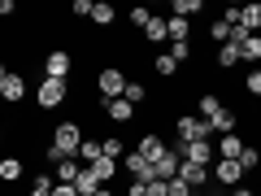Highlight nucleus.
Masks as SVG:
<instances>
[{"mask_svg":"<svg viewBox=\"0 0 261 196\" xmlns=\"http://www.w3.org/2000/svg\"><path fill=\"white\" fill-rule=\"evenodd\" d=\"M35 101H39V109H61V105L70 101V83H65V79H44L39 92H35Z\"/></svg>","mask_w":261,"mask_h":196,"instance_id":"obj_3","label":"nucleus"},{"mask_svg":"<svg viewBox=\"0 0 261 196\" xmlns=\"http://www.w3.org/2000/svg\"><path fill=\"white\" fill-rule=\"evenodd\" d=\"M83 140H87V135H83L79 122H57V127H53V144L44 149V161H48V166H61L65 157H79Z\"/></svg>","mask_w":261,"mask_h":196,"instance_id":"obj_1","label":"nucleus"},{"mask_svg":"<svg viewBox=\"0 0 261 196\" xmlns=\"http://www.w3.org/2000/svg\"><path fill=\"white\" fill-rule=\"evenodd\" d=\"M126 83H130V79L122 75L118 65L100 70V79H96V87H100V101H118V96H126Z\"/></svg>","mask_w":261,"mask_h":196,"instance_id":"obj_5","label":"nucleus"},{"mask_svg":"<svg viewBox=\"0 0 261 196\" xmlns=\"http://www.w3.org/2000/svg\"><path fill=\"white\" fill-rule=\"evenodd\" d=\"M126 101L135 105V109H140V105L148 101V87H144V83H126Z\"/></svg>","mask_w":261,"mask_h":196,"instance_id":"obj_29","label":"nucleus"},{"mask_svg":"<svg viewBox=\"0 0 261 196\" xmlns=\"http://www.w3.org/2000/svg\"><path fill=\"white\" fill-rule=\"evenodd\" d=\"M44 79H65V83H70V70H74V57L65 53V48H48L44 53Z\"/></svg>","mask_w":261,"mask_h":196,"instance_id":"obj_4","label":"nucleus"},{"mask_svg":"<svg viewBox=\"0 0 261 196\" xmlns=\"http://www.w3.org/2000/svg\"><path fill=\"white\" fill-rule=\"evenodd\" d=\"M126 196H148V183H135V179H130V183H126Z\"/></svg>","mask_w":261,"mask_h":196,"instance_id":"obj_36","label":"nucleus"},{"mask_svg":"<svg viewBox=\"0 0 261 196\" xmlns=\"http://www.w3.org/2000/svg\"><path fill=\"white\" fill-rule=\"evenodd\" d=\"M83 161H79V157H65L61 161V166H53V175H57V183H79V175H83Z\"/></svg>","mask_w":261,"mask_h":196,"instance_id":"obj_14","label":"nucleus"},{"mask_svg":"<svg viewBox=\"0 0 261 196\" xmlns=\"http://www.w3.org/2000/svg\"><path fill=\"white\" fill-rule=\"evenodd\" d=\"M178 179H183L187 187H205L209 179H214V170H209V166H196V161H183V166H178Z\"/></svg>","mask_w":261,"mask_h":196,"instance_id":"obj_11","label":"nucleus"},{"mask_svg":"<svg viewBox=\"0 0 261 196\" xmlns=\"http://www.w3.org/2000/svg\"><path fill=\"white\" fill-rule=\"evenodd\" d=\"M244 149H248V144H244L240 135H222V140H218V157H235V161H240Z\"/></svg>","mask_w":261,"mask_h":196,"instance_id":"obj_17","label":"nucleus"},{"mask_svg":"<svg viewBox=\"0 0 261 196\" xmlns=\"http://www.w3.org/2000/svg\"><path fill=\"white\" fill-rule=\"evenodd\" d=\"M105 118H113V122H135V105H130L126 96H118V101H105Z\"/></svg>","mask_w":261,"mask_h":196,"instance_id":"obj_13","label":"nucleus"},{"mask_svg":"<svg viewBox=\"0 0 261 196\" xmlns=\"http://www.w3.org/2000/svg\"><path fill=\"white\" fill-rule=\"evenodd\" d=\"M174 131H178V144H196V140H209V135H214V127H209L205 118H192V113H178Z\"/></svg>","mask_w":261,"mask_h":196,"instance_id":"obj_2","label":"nucleus"},{"mask_svg":"<svg viewBox=\"0 0 261 196\" xmlns=\"http://www.w3.org/2000/svg\"><path fill=\"white\" fill-rule=\"evenodd\" d=\"M152 75H157V79H174L178 75V61L170 53H157V57H152Z\"/></svg>","mask_w":261,"mask_h":196,"instance_id":"obj_18","label":"nucleus"},{"mask_svg":"<svg viewBox=\"0 0 261 196\" xmlns=\"http://www.w3.org/2000/svg\"><path fill=\"white\" fill-rule=\"evenodd\" d=\"M231 22H226V18H214V22H209V39H214V44L218 48H222V44H231Z\"/></svg>","mask_w":261,"mask_h":196,"instance_id":"obj_21","label":"nucleus"},{"mask_svg":"<svg viewBox=\"0 0 261 196\" xmlns=\"http://www.w3.org/2000/svg\"><path fill=\"white\" fill-rule=\"evenodd\" d=\"M170 9H174V18H192V13H200V9H205V0H174Z\"/></svg>","mask_w":261,"mask_h":196,"instance_id":"obj_26","label":"nucleus"},{"mask_svg":"<svg viewBox=\"0 0 261 196\" xmlns=\"http://www.w3.org/2000/svg\"><path fill=\"white\" fill-rule=\"evenodd\" d=\"M96 27H113V5H105V0H96V13H92Z\"/></svg>","mask_w":261,"mask_h":196,"instance_id":"obj_28","label":"nucleus"},{"mask_svg":"<svg viewBox=\"0 0 261 196\" xmlns=\"http://www.w3.org/2000/svg\"><path fill=\"white\" fill-rule=\"evenodd\" d=\"M240 27L257 35V31H261V5H244V22H240Z\"/></svg>","mask_w":261,"mask_h":196,"instance_id":"obj_24","label":"nucleus"},{"mask_svg":"<svg viewBox=\"0 0 261 196\" xmlns=\"http://www.w3.org/2000/svg\"><path fill=\"white\" fill-rule=\"evenodd\" d=\"M0 96L9 105H18L22 96H27V83H22V75H13V70H0Z\"/></svg>","mask_w":261,"mask_h":196,"instance_id":"obj_10","label":"nucleus"},{"mask_svg":"<svg viewBox=\"0 0 261 196\" xmlns=\"http://www.w3.org/2000/svg\"><path fill=\"white\" fill-rule=\"evenodd\" d=\"M244 175H248V170H244L235 157H218L214 161V183H222V187H240Z\"/></svg>","mask_w":261,"mask_h":196,"instance_id":"obj_6","label":"nucleus"},{"mask_svg":"<svg viewBox=\"0 0 261 196\" xmlns=\"http://www.w3.org/2000/svg\"><path fill=\"white\" fill-rule=\"evenodd\" d=\"M53 196H79V187H74V183H57Z\"/></svg>","mask_w":261,"mask_h":196,"instance_id":"obj_37","label":"nucleus"},{"mask_svg":"<svg viewBox=\"0 0 261 196\" xmlns=\"http://www.w3.org/2000/svg\"><path fill=\"white\" fill-rule=\"evenodd\" d=\"M170 196H196V187H187L183 179H170Z\"/></svg>","mask_w":261,"mask_h":196,"instance_id":"obj_35","label":"nucleus"},{"mask_svg":"<svg viewBox=\"0 0 261 196\" xmlns=\"http://www.w3.org/2000/svg\"><path fill=\"white\" fill-rule=\"evenodd\" d=\"M122 153H126V149H122V140H118V135H105V157H113V161H118Z\"/></svg>","mask_w":261,"mask_h":196,"instance_id":"obj_32","label":"nucleus"},{"mask_svg":"<svg viewBox=\"0 0 261 196\" xmlns=\"http://www.w3.org/2000/svg\"><path fill=\"white\" fill-rule=\"evenodd\" d=\"M240 166H244V170H257V166H261V149H252V144H248L244 157H240Z\"/></svg>","mask_w":261,"mask_h":196,"instance_id":"obj_31","label":"nucleus"},{"mask_svg":"<svg viewBox=\"0 0 261 196\" xmlns=\"http://www.w3.org/2000/svg\"><path fill=\"white\" fill-rule=\"evenodd\" d=\"M231 196H252V187H231Z\"/></svg>","mask_w":261,"mask_h":196,"instance_id":"obj_38","label":"nucleus"},{"mask_svg":"<svg viewBox=\"0 0 261 196\" xmlns=\"http://www.w3.org/2000/svg\"><path fill=\"white\" fill-rule=\"evenodd\" d=\"M214 65H218V70H235V65H240V48H235V44H222V48L214 53Z\"/></svg>","mask_w":261,"mask_h":196,"instance_id":"obj_19","label":"nucleus"},{"mask_svg":"<svg viewBox=\"0 0 261 196\" xmlns=\"http://www.w3.org/2000/svg\"><path fill=\"white\" fill-rule=\"evenodd\" d=\"M166 53H170V57H174V61H178V65H183V61H192V44H170V48H166Z\"/></svg>","mask_w":261,"mask_h":196,"instance_id":"obj_34","label":"nucleus"},{"mask_svg":"<svg viewBox=\"0 0 261 196\" xmlns=\"http://www.w3.org/2000/svg\"><path fill=\"white\" fill-rule=\"evenodd\" d=\"M100 157H105V140H83V149H79V161H83V166H96Z\"/></svg>","mask_w":261,"mask_h":196,"instance_id":"obj_20","label":"nucleus"},{"mask_svg":"<svg viewBox=\"0 0 261 196\" xmlns=\"http://www.w3.org/2000/svg\"><path fill=\"white\" fill-rule=\"evenodd\" d=\"M240 61H252V65H257V61H261V35H252V39H248V44H244V48H240Z\"/></svg>","mask_w":261,"mask_h":196,"instance_id":"obj_27","label":"nucleus"},{"mask_svg":"<svg viewBox=\"0 0 261 196\" xmlns=\"http://www.w3.org/2000/svg\"><path fill=\"white\" fill-rule=\"evenodd\" d=\"M244 92H248V96H261V65H257V70H248V79H244Z\"/></svg>","mask_w":261,"mask_h":196,"instance_id":"obj_30","label":"nucleus"},{"mask_svg":"<svg viewBox=\"0 0 261 196\" xmlns=\"http://www.w3.org/2000/svg\"><path fill=\"white\" fill-rule=\"evenodd\" d=\"M148 22H152V9H144V5H140V9H130V27H148Z\"/></svg>","mask_w":261,"mask_h":196,"instance_id":"obj_33","label":"nucleus"},{"mask_svg":"<svg viewBox=\"0 0 261 196\" xmlns=\"http://www.w3.org/2000/svg\"><path fill=\"white\" fill-rule=\"evenodd\" d=\"M87 170H92V175L100 179V187H109L113 179H118V161H113V157H100L96 166H87Z\"/></svg>","mask_w":261,"mask_h":196,"instance_id":"obj_15","label":"nucleus"},{"mask_svg":"<svg viewBox=\"0 0 261 196\" xmlns=\"http://www.w3.org/2000/svg\"><path fill=\"white\" fill-rule=\"evenodd\" d=\"M135 153H144V157H148L152 166H157V161H161V157L170 153V144L161 140L157 131H144V135H140V144H135Z\"/></svg>","mask_w":261,"mask_h":196,"instance_id":"obj_8","label":"nucleus"},{"mask_svg":"<svg viewBox=\"0 0 261 196\" xmlns=\"http://www.w3.org/2000/svg\"><path fill=\"white\" fill-rule=\"evenodd\" d=\"M0 179H5V183H18L22 179V157H5L0 161Z\"/></svg>","mask_w":261,"mask_h":196,"instance_id":"obj_22","label":"nucleus"},{"mask_svg":"<svg viewBox=\"0 0 261 196\" xmlns=\"http://www.w3.org/2000/svg\"><path fill=\"white\" fill-rule=\"evenodd\" d=\"M178 149H183V161H196V166H209V170H214V161H218V149H214V140L178 144Z\"/></svg>","mask_w":261,"mask_h":196,"instance_id":"obj_7","label":"nucleus"},{"mask_svg":"<svg viewBox=\"0 0 261 196\" xmlns=\"http://www.w3.org/2000/svg\"><path fill=\"white\" fill-rule=\"evenodd\" d=\"M74 187H79V196H96V192H100V179H96L92 170H83V175H79V183H74Z\"/></svg>","mask_w":261,"mask_h":196,"instance_id":"obj_25","label":"nucleus"},{"mask_svg":"<svg viewBox=\"0 0 261 196\" xmlns=\"http://www.w3.org/2000/svg\"><path fill=\"white\" fill-rule=\"evenodd\" d=\"M57 192V175H35V183H31V196H53Z\"/></svg>","mask_w":261,"mask_h":196,"instance_id":"obj_23","label":"nucleus"},{"mask_svg":"<svg viewBox=\"0 0 261 196\" xmlns=\"http://www.w3.org/2000/svg\"><path fill=\"white\" fill-rule=\"evenodd\" d=\"M144 39H148V44L170 48V18H157V13H152V22L144 27Z\"/></svg>","mask_w":261,"mask_h":196,"instance_id":"obj_12","label":"nucleus"},{"mask_svg":"<svg viewBox=\"0 0 261 196\" xmlns=\"http://www.w3.org/2000/svg\"><path fill=\"white\" fill-rule=\"evenodd\" d=\"M170 44H192V22L170 13Z\"/></svg>","mask_w":261,"mask_h":196,"instance_id":"obj_16","label":"nucleus"},{"mask_svg":"<svg viewBox=\"0 0 261 196\" xmlns=\"http://www.w3.org/2000/svg\"><path fill=\"white\" fill-rule=\"evenodd\" d=\"M122 170H126L135 183H148L152 179V161L144 157V153H126V157H122Z\"/></svg>","mask_w":261,"mask_h":196,"instance_id":"obj_9","label":"nucleus"}]
</instances>
